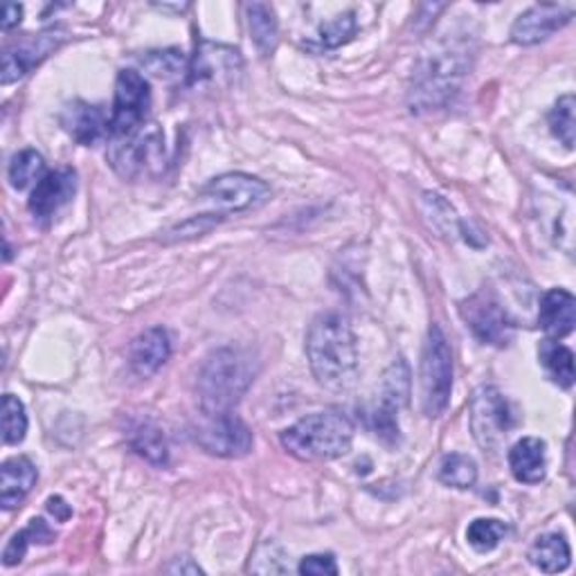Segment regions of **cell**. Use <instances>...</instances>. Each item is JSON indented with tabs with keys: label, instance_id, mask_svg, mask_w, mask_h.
I'll return each mask as SVG.
<instances>
[{
	"label": "cell",
	"instance_id": "obj_1",
	"mask_svg": "<svg viewBox=\"0 0 576 576\" xmlns=\"http://www.w3.org/2000/svg\"><path fill=\"white\" fill-rule=\"evenodd\" d=\"M307 358L320 386L343 395L358 383V347L350 320L326 311L315 315L307 331Z\"/></svg>",
	"mask_w": 576,
	"mask_h": 576
},
{
	"label": "cell",
	"instance_id": "obj_2",
	"mask_svg": "<svg viewBox=\"0 0 576 576\" xmlns=\"http://www.w3.org/2000/svg\"><path fill=\"white\" fill-rule=\"evenodd\" d=\"M259 374V361L248 347L228 345L212 352L199 369L197 397L203 414L232 412Z\"/></svg>",
	"mask_w": 576,
	"mask_h": 576
},
{
	"label": "cell",
	"instance_id": "obj_3",
	"mask_svg": "<svg viewBox=\"0 0 576 576\" xmlns=\"http://www.w3.org/2000/svg\"><path fill=\"white\" fill-rule=\"evenodd\" d=\"M279 442L288 455L300 462H331L350 453L354 423L339 410H324L288 425Z\"/></svg>",
	"mask_w": 576,
	"mask_h": 576
},
{
	"label": "cell",
	"instance_id": "obj_4",
	"mask_svg": "<svg viewBox=\"0 0 576 576\" xmlns=\"http://www.w3.org/2000/svg\"><path fill=\"white\" fill-rule=\"evenodd\" d=\"M468 55L455 47L428 55L414 70L410 86V107L414 113L435 111L453 100L468 73Z\"/></svg>",
	"mask_w": 576,
	"mask_h": 576
},
{
	"label": "cell",
	"instance_id": "obj_5",
	"mask_svg": "<svg viewBox=\"0 0 576 576\" xmlns=\"http://www.w3.org/2000/svg\"><path fill=\"white\" fill-rule=\"evenodd\" d=\"M421 410L428 419H437L446 412L453 392V352L444 331L432 324L423 341L421 367Z\"/></svg>",
	"mask_w": 576,
	"mask_h": 576
},
{
	"label": "cell",
	"instance_id": "obj_6",
	"mask_svg": "<svg viewBox=\"0 0 576 576\" xmlns=\"http://www.w3.org/2000/svg\"><path fill=\"white\" fill-rule=\"evenodd\" d=\"M109 163L126 180L158 176L165 167V135L156 124L142 126L137 133L111 144Z\"/></svg>",
	"mask_w": 576,
	"mask_h": 576
},
{
	"label": "cell",
	"instance_id": "obj_7",
	"mask_svg": "<svg viewBox=\"0 0 576 576\" xmlns=\"http://www.w3.org/2000/svg\"><path fill=\"white\" fill-rule=\"evenodd\" d=\"M513 425L516 419L511 406L498 388L483 386L475 390L470 399V430L479 448L496 455Z\"/></svg>",
	"mask_w": 576,
	"mask_h": 576
},
{
	"label": "cell",
	"instance_id": "obj_8",
	"mask_svg": "<svg viewBox=\"0 0 576 576\" xmlns=\"http://www.w3.org/2000/svg\"><path fill=\"white\" fill-rule=\"evenodd\" d=\"M201 199L212 203L219 214L228 217L266 206L270 199V187L257 176L230 171L212 178L206 187H201Z\"/></svg>",
	"mask_w": 576,
	"mask_h": 576
},
{
	"label": "cell",
	"instance_id": "obj_9",
	"mask_svg": "<svg viewBox=\"0 0 576 576\" xmlns=\"http://www.w3.org/2000/svg\"><path fill=\"white\" fill-rule=\"evenodd\" d=\"M152 107V86L137 70H120L115 79V100L109 120L113 140L129 137L144 126Z\"/></svg>",
	"mask_w": 576,
	"mask_h": 576
},
{
	"label": "cell",
	"instance_id": "obj_10",
	"mask_svg": "<svg viewBox=\"0 0 576 576\" xmlns=\"http://www.w3.org/2000/svg\"><path fill=\"white\" fill-rule=\"evenodd\" d=\"M459 313L470 333L483 345L507 347L513 339V322L507 315L498 298L483 288L464 302H459Z\"/></svg>",
	"mask_w": 576,
	"mask_h": 576
},
{
	"label": "cell",
	"instance_id": "obj_11",
	"mask_svg": "<svg viewBox=\"0 0 576 576\" xmlns=\"http://www.w3.org/2000/svg\"><path fill=\"white\" fill-rule=\"evenodd\" d=\"M195 437L206 453L223 459L246 457L255 444L253 430L234 412L203 414V421L197 428Z\"/></svg>",
	"mask_w": 576,
	"mask_h": 576
},
{
	"label": "cell",
	"instance_id": "obj_12",
	"mask_svg": "<svg viewBox=\"0 0 576 576\" xmlns=\"http://www.w3.org/2000/svg\"><path fill=\"white\" fill-rule=\"evenodd\" d=\"M410 401V369L403 358H397L386 374H383V386H380V399L378 406L372 410V430L376 437H380L386 444L399 442V423L397 412L408 406Z\"/></svg>",
	"mask_w": 576,
	"mask_h": 576
},
{
	"label": "cell",
	"instance_id": "obj_13",
	"mask_svg": "<svg viewBox=\"0 0 576 576\" xmlns=\"http://www.w3.org/2000/svg\"><path fill=\"white\" fill-rule=\"evenodd\" d=\"M64 41H66L64 30H45L41 34H27L25 38L16 41L3 53V75H0V81H3V86H8L23 79L55 51H59Z\"/></svg>",
	"mask_w": 576,
	"mask_h": 576
},
{
	"label": "cell",
	"instance_id": "obj_14",
	"mask_svg": "<svg viewBox=\"0 0 576 576\" xmlns=\"http://www.w3.org/2000/svg\"><path fill=\"white\" fill-rule=\"evenodd\" d=\"M77 191V174L70 167L47 171L32 189L27 208L36 221L53 219L64 206H68Z\"/></svg>",
	"mask_w": 576,
	"mask_h": 576
},
{
	"label": "cell",
	"instance_id": "obj_15",
	"mask_svg": "<svg viewBox=\"0 0 576 576\" xmlns=\"http://www.w3.org/2000/svg\"><path fill=\"white\" fill-rule=\"evenodd\" d=\"M572 16L574 12L569 8L556 3L534 5L516 19L511 27V41L518 45H536L563 30L572 21Z\"/></svg>",
	"mask_w": 576,
	"mask_h": 576
},
{
	"label": "cell",
	"instance_id": "obj_16",
	"mask_svg": "<svg viewBox=\"0 0 576 576\" xmlns=\"http://www.w3.org/2000/svg\"><path fill=\"white\" fill-rule=\"evenodd\" d=\"M169 333L163 326H152L133 339L129 350V365L140 378H149L169 361Z\"/></svg>",
	"mask_w": 576,
	"mask_h": 576
},
{
	"label": "cell",
	"instance_id": "obj_17",
	"mask_svg": "<svg viewBox=\"0 0 576 576\" xmlns=\"http://www.w3.org/2000/svg\"><path fill=\"white\" fill-rule=\"evenodd\" d=\"M239 68H242V59H239V53L232 51V47L201 43L197 45V57L191 59L187 68V79L189 84L214 81L221 77L234 79Z\"/></svg>",
	"mask_w": 576,
	"mask_h": 576
},
{
	"label": "cell",
	"instance_id": "obj_18",
	"mask_svg": "<svg viewBox=\"0 0 576 576\" xmlns=\"http://www.w3.org/2000/svg\"><path fill=\"white\" fill-rule=\"evenodd\" d=\"M507 459L520 485H541L547 475V444L541 437L518 440Z\"/></svg>",
	"mask_w": 576,
	"mask_h": 576
},
{
	"label": "cell",
	"instance_id": "obj_19",
	"mask_svg": "<svg viewBox=\"0 0 576 576\" xmlns=\"http://www.w3.org/2000/svg\"><path fill=\"white\" fill-rule=\"evenodd\" d=\"M539 324L547 333V339L561 341L574 331L576 324V300L565 288H550L541 298Z\"/></svg>",
	"mask_w": 576,
	"mask_h": 576
},
{
	"label": "cell",
	"instance_id": "obj_20",
	"mask_svg": "<svg viewBox=\"0 0 576 576\" xmlns=\"http://www.w3.org/2000/svg\"><path fill=\"white\" fill-rule=\"evenodd\" d=\"M36 466L30 457L16 455L3 462L0 468V505L5 511L16 509L36 485Z\"/></svg>",
	"mask_w": 576,
	"mask_h": 576
},
{
	"label": "cell",
	"instance_id": "obj_21",
	"mask_svg": "<svg viewBox=\"0 0 576 576\" xmlns=\"http://www.w3.org/2000/svg\"><path fill=\"white\" fill-rule=\"evenodd\" d=\"M62 124L79 144H84V147H90V144L98 142L104 133H109V122L104 113L98 107H90L79 100L66 107Z\"/></svg>",
	"mask_w": 576,
	"mask_h": 576
},
{
	"label": "cell",
	"instance_id": "obj_22",
	"mask_svg": "<svg viewBox=\"0 0 576 576\" xmlns=\"http://www.w3.org/2000/svg\"><path fill=\"white\" fill-rule=\"evenodd\" d=\"M527 558H530V563L545 572V574H558V572H565L572 563V550H569V543L563 534H541L530 552H527Z\"/></svg>",
	"mask_w": 576,
	"mask_h": 576
},
{
	"label": "cell",
	"instance_id": "obj_23",
	"mask_svg": "<svg viewBox=\"0 0 576 576\" xmlns=\"http://www.w3.org/2000/svg\"><path fill=\"white\" fill-rule=\"evenodd\" d=\"M129 444L131 448L147 459L149 464L163 468L169 462V448H167V440L163 435V430L149 421V419H142L137 423L131 425L129 430Z\"/></svg>",
	"mask_w": 576,
	"mask_h": 576
},
{
	"label": "cell",
	"instance_id": "obj_24",
	"mask_svg": "<svg viewBox=\"0 0 576 576\" xmlns=\"http://www.w3.org/2000/svg\"><path fill=\"white\" fill-rule=\"evenodd\" d=\"M246 14H248L251 38L257 47V53L262 57H270L277 51V43H279V25L275 12L264 3H251L246 5Z\"/></svg>",
	"mask_w": 576,
	"mask_h": 576
},
{
	"label": "cell",
	"instance_id": "obj_25",
	"mask_svg": "<svg viewBox=\"0 0 576 576\" xmlns=\"http://www.w3.org/2000/svg\"><path fill=\"white\" fill-rule=\"evenodd\" d=\"M541 365L547 372V376L552 378V383H556L558 388L569 390L574 386V354L572 350H567L565 345H561L558 341H543L541 350Z\"/></svg>",
	"mask_w": 576,
	"mask_h": 576
},
{
	"label": "cell",
	"instance_id": "obj_26",
	"mask_svg": "<svg viewBox=\"0 0 576 576\" xmlns=\"http://www.w3.org/2000/svg\"><path fill=\"white\" fill-rule=\"evenodd\" d=\"M440 483L451 487V489H459V491L475 487V483H477L475 459L468 457V455H462V453L446 455L440 464Z\"/></svg>",
	"mask_w": 576,
	"mask_h": 576
},
{
	"label": "cell",
	"instance_id": "obj_27",
	"mask_svg": "<svg viewBox=\"0 0 576 576\" xmlns=\"http://www.w3.org/2000/svg\"><path fill=\"white\" fill-rule=\"evenodd\" d=\"M45 174H47L45 171V160L34 149H23V152L14 154V158L10 160V169H8L10 185L14 189H19V191L36 185Z\"/></svg>",
	"mask_w": 576,
	"mask_h": 576
},
{
	"label": "cell",
	"instance_id": "obj_28",
	"mask_svg": "<svg viewBox=\"0 0 576 576\" xmlns=\"http://www.w3.org/2000/svg\"><path fill=\"white\" fill-rule=\"evenodd\" d=\"M507 532V524L498 518H475L466 530V541L475 552L487 554L505 541Z\"/></svg>",
	"mask_w": 576,
	"mask_h": 576
},
{
	"label": "cell",
	"instance_id": "obj_29",
	"mask_svg": "<svg viewBox=\"0 0 576 576\" xmlns=\"http://www.w3.org/2000/svg\"><path fill=\"white\" fill-rule=\"evenodd\" d=\"M574 95H563V98L556 100V104L552 107L547 122H550V131L552 135L565 144V149H574V129H576V120H574Z\"/></svg>",
	"mask_w": 576,
	"mask_h": 576
},
{
	"label": "cell",
	"instance_id": "obj_30",
	"mask_svg": "<svg viewBox=\"0 0 576 576\" xmlns=\"http://www.w3.org/2000/svg\"><path fill=\"white\" fill-rule=\"evenodd\" d=\"M27 435V412L19 397H3V442L8 446H16Z\"/></svg>",
	"mask_w": 576,
	"mask_h": 576
},
{
	"label": "cell",
	"instance_id": "obj_31",
	"mask_svg": "<svg viewBox=\"0 0 576 576\" xmlns=\"http://www.w3.org/2000/svg\"><path fill=\"white\" fill-rule=\"evenodd\" d=\"M225 217L223 214H201V217H189L182 223L169 228L163 236L165 244H178V242H191V239H199L210 234Z\"/></svg>",
	"mask_w": 576,
	"mask_h": 576
},
{
	"label": "cell",
	"instance_id": "obj_32",
	"mask_svg": "<svg viewBox=\"0 0 576 576\" xmlns=\"http://www.w3.org/2000/svg\"><path fill=\"white\" fill-rule=\"evenodd\" d=\"M144 70H149L152 75L160 79H171L178 75H185L189 64L185 62L182 53L176 51V47H167V51H152L142 57Z\"/></svg>",
	"mask_w": 576,
	"mask_h": 576
},
{
	"label": "cell",
	"instance_id": "obj_33",
	"mask_svg": "<svg viewBox=\"0 0 576 576\" xmlns=\"http://www.w3.org/2000/svg\"><path fill=\"white\" fill-rule=\"evenodd\" d=\"M356 30H358V25H356L354 12H347V14H341V16L326 21L320 27L318 34H320V43L324 47H329V51H335V47L345 45L356 34Z\"/></svg>",
	"mask_w": 576,
	"mask_h": 576
},
{
	"label": "cell",
	"instance_id": "obj_34",
	"mask_svg": "<svg viewBox=\"0 0 576 576\" xmlns=\"http://www.w3.org/2000/svg\"><path fill=\"white\" fill-rule=\"evenodd\" d=\"M248 572L257 574H286L288 563L284 561V552L275 543H262L248 565Z\"/></svg>",
	"mask_w": 576,
	"mask_h": 576
},
{
	"label": "cell",
	"instance_id": "obj_35",
	"mask_svg": "<svg viewBox=\"0 0 576 576\" xmlns=\"http://www.w3.org/2000/svg\"><path fill=\"white\" fill-rule=\"evenodd\" d=\"M298 572L304 576H335L339 574V565L331 554H309L300 561Z\"/></svg>",
	"mask_w": 576,
	"mask_h": 576
},
{
	"label": "cell",
	"instance_id": "obj_36",
	"mask_svg": "<svg viewBox=\"0 0 576 576\" xmlns=\"http://www.w3.org/2000/svg\"><path fill=\"white\" fill-rule=\"evenodd\" d=\"M30 545H32V541H30L27 532H25V530L16 532V534L10 539V543L5 545V550H3V565H5V567L19 565V563L25 558Z\"/></svg>",
	"mask_w": 576,
	"mask_h": 576
},
{
	"label": "cell",
	"instance_id": "obj_37",
	"mask_svg": "<svg viewBox=\"0 0 576 576\" xmlns=\"http://www.w3.org/2000/svg\"><path fill=\"white\" fill-rule=\"evenodd\" d=\"M25 532H27V536H30V541H32L34 545H51V543H55V539H57L53 527L47 524L43 518H32L30 524L25 527Z\"/></svg>",
	"mask_w": 576,
	"mask_h": 576
},
{
	"label": "cell",
	"instance_id": "obj_38",
	"mask_svg": "<svg viewBox=\"0 0 576 576\" xmlns=\"http://www.w3.org/2000/svg\"><path fill=\"white\" fill-rule=\"evenodd\" d=\"M21 21H23V5L8 3V5L3 8V32L14 30L16 25H21Z\"/></svg>",
	"mask_w": 576,
	"mask_h": 576
},
{
	"label": "cell",
	"instance_id": "obj_39",
	"mask_svg": "<svg viewBox=\"0 0 576 576\" xmlns=\"http://www.w3.org/2000/svg\"><path fill=\"white\" fill-rule=\"evenodd\" d=\"M165 572H169V574H203V569L195 561L187 558V556L185 558H174V563L165 567Z\"/></svg>",
	"mask_w": 576,
	"mask_h": 576
},
{
	"label": "cell",
	"instance_id": "obj_40",
	"mask_svg": "<svg viewBox=\"0 0 576 576\" xmlns=\"http://www.w3.org/2000/svg\"><path fill=\"white\" fill-rule=\"evenodd\" d=\"M47 511H51L57 520H68L70 516H73V509H70V505L62 498V496H53L51 500H47Z\"/></svg>",
	"mask_w": 576,
	"mask_h": 576
}]
</instances>
